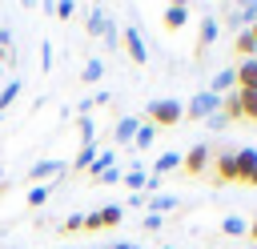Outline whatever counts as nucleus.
Here are the masks:
<instances>
[{"label":"nucleus","mask_w":257,"mask_h":249,"mask_svg":"<svg viewBox=\"0 0 257 249\" xmlns=\"http://www.w3.org/2000/svg\"><path fill=\"white\" fill-rule=\"evenodd\" d=\"M96 153H100L96 145H80V153H76V161H72V169H76V173H88V165L96 161Z\"/></svg>","instance_id":"obj_23"},{"label":"nucleus","mask_w":257,"mask_h":249,"mask_svg":"<svg viewBox=\"0 0 257 249\" xmlns=\"http://www.w3.org/2000/svg\"><path fill=\"white\" fill-rule=\"evenodd\" d=\"M205 125H209V133H225V129H229V116H225V112H213Z\"/></svg>","instance_id":"obj_31"},{"label":"nucleus","mask_w":257,"mask_h":249,"mask_svg":"<svg viewBox=\"0 0 257 249\" xmlns=\"http://www.w3.org/2000/svg\"><path fill=\"white\" fill-rule=\"evenodd\" d=\"M161 20H165V28H169V32H181V28L189 24V4H169Z\"/></svg>","instance_id":"obj_12"},{"label":"nucleus","mask_w":257,"mask_h":249,"mask_svg":"<svg viewBox=\"0 0 257 249\" xmlns=\"http://www.w3.org/2000/svg\"><path fill=\"white\" fill-rule=\"evenodd\" d=\"M120 221H124V209H120V205H104V209H96V213H88V217H84V233L112 229V225H120Z\"/></svg>","instance_id":"obj_3"},{"label":"nucleus","mask_w":257,"mask_h":249,"mask_svg":"<svg viewBox=\"0 0 257 249\" xmlns=\"http://www.w3.org/2000/svg\"><path fill=\"white\" fill-rule=\"evenodd\" d=\"M213 177H217V185L237 181V149H225V153L213 157Z\"/></svg>","instance_id":"obj_6"},{"label":"nucleus","mask_w":257,"mask_h":249,"mask_svg":"<svg viewBox=\"0 0 257 249\" xmlns=\"http://www.w3.org/2000/svg\"><path fill=\"white\" fill-rule=\"evenodd\" d=\"M181 116H185V104L173 100V96H161V100H149V104H145V116H141V120H149V125H157V129H169V125H177Z\"/></svg>","instance_id":"obj_1"},{"label":"nucleus","mask_w":257,"mask_h":249,"mask_svg":"<svg viewBox=\"0 0 257 249\" xmlns=\"http://www.w3.org/2000/svg\"><path fill=\"white\" fill-rule=\"evenodd\" d=\"M245 185H257V169H253V173H249V177H245Z\"/></svg>","instance_id":"obj_39"},{"label":"nucleus","mask_w":257,"mask_h":249,"mask_svg":"<svg viewBox=\"0 0 257 249\" xmlns=\"http://www.w3.org/2000/svg\"><path fill=\"white\" fill-rule=\"evenodd\" d=\"M225 24H229L233 32H241V28H253V24H257V0L233 4V8H229V16H225Z\"/></svg>","instance_id":"obj_5"},{"label":"nucleus","mask_w":257,"mask_h":249,"mask_svg":"<svg viewBox=\"0 0 257 249\" xmlns=\"http://www.w3.org/2000/svg\"><path fill=\"white\" fill-rule=\"evenodd\" d=\"M16 96H20V80H8V84L0 88V112H4V108H8Z\"/></svg>","instance_id":"obj_28"},{"label":"nucleus","mask_w":257,"mask_h":249,"mask_svg":"<svg viewBox=\"0 0 257 249\" xmlns=\"http://www.w3.org/2000/svg\"><path fill=\"white\" fill-rule=\"evenodd\" d=\"M100 76H104V60H100V56H88L84 68H80V84H96Z\"/></svg>","instance_id":"obj_18"},{"label":"nucleus","mask_w":257,"mask_h":249,"mask_svg":"<svg viewBox=\"0 0 257 249\" xmlns=\"http://www.w3.org/2000/svg\"><path fill=\"white\" fill-rule=\"evenodd\" d=\"M120 44H124V52H128L133 64H145V60H149V44H145V36H141L137 24H128V28L120 32Z\"/></svg>","instance_id":"obj_4"},{"label":"nucleus","mask_w":257,"mask_h":249,"mask_svg":"<svg viewBox=\"0 0 257 249\" xmlns=\"http://www.w3.org/2000/svg\"><path fill=\"white\" fill-rule=\"evenodd\" d=\"M249 241H253V245H257V217H253V221H249Z\"/></svg>","instance_id":"obj_37"},{"label":"nucleus","mask_w":257,"mask_h":249,"mask_svg":"<svg viewBox=\"0 0 257 249\" xmlns=\"http://www.w3.org/2000/svg\"><path fill=\"white\" fill-rule=\"evenodd\" d=\"M169 169H181V153H177V149H169V153H161V157L153 161V177H165Z\"/></svg>","instance_id":"obj_19"},{"label":"nucleus","mask_w":257,"mask_h":249,"mask_svg":"<svg viewBox=\"0 0 257 249\" xmlns=\"http://www.w3.org/2000/svg\"><path fill=\"white\" fill-rule=\"evenodd\" d=\"M104 28H108V12L92 8V12H88V20H84V32H88V36H104Z\"/></svg>","instance_id":"obj_20"},{"label":"nucleus","mask_w":257,"mask_h":249,"mask_svg":"<svg viewBox=\"0 0 257 249\" xmlns=\"http://www.w3.org/2000/svg\"><path fill=\"white\" fill-rule=\"evenodd\" d=\"M137 129H141V116H120V120L112 125V141H116V145H133Z\"/></svg>","instance_id":"obj_10"},{"label":"nucleus","mask_w":257,"mask_h":249,"mask_svg":"<svg viewBox=\"0 0 257 249\" xmlns=\"http://www.w3.org/2000/svg\"><path fill=\"white\" fill-rule=\"evenodd\" d=\"M233 72H237V88L241 92H257V56L253 60H241Z\"/></svg>","instance_id":"obj_9"},{"label":"nucleus","mask_w":257,"mask_h":249,"mask_svg":"<svg viewBox=\"0 0 257 249\" xmlns=\"http://www.w3.org/2000/svg\"><path fill=\"white\" fill-rule=\"evenodd\" d=\"M153 141H157V125L141 120V129H137V137H133V149H149Z\"/></svg>","instance_id":"obj_22"},{"label":"nucleus","mask_w":257,"mask_h":249,"mask_svg":"<svg viewBox=\"0 0 257 249\" xmlns=\"http://www.w3.org/2000/svg\"><path fill=\"white\" fill-rule=\"evenodd\" d=\"M233 48L241 52V60H253V56H257V36H253L249 28H241V32H237V40H233Z\"/></svg>","instance_id":"obj_17"},{"label":"nucleus","mask_w":257,"mask_h":249,"mask_svg":"<svg viewBox=\"0 0 257 249\" xmlns=\"http://www.w3.org/2000/svg\"><path fill=\"white\" fill-rule=\"evenodd\" d=\"M44 201H48V185H32L28 189V209H40Z\"/></svg>","instance_id":"obj_29"},{"label":"nucleus","mask_w":257,"mask_h":249,"mask_svg":"<svg viewBox=\"0 0 257 249\" xmlns=\"http://www.w3.org/2000/svg\"><path fill=\"white\" fill-rule=\"evenodd\" d=\"M133 249H141V245H133Z\"/></svg>","instance_id":"obj_43"},{"label":"nucleus","mask_w":257,"mask_h":249,"mask_svg":"<svg viewBox=\"0 0 257 249\" xmlns=\"http://www.w3.org/2000/svg\"><path fill=\"white\" fill-rule=\"evenodd\" d=\"M112 165H116V153H112V149H100V153H96V161L88 165V177H92V181H100V173H108Z\"/></svg>","instance_id":"obj_16"},{"label":"nucleus","mask_w":257,"mask_h":249,"mask_svg":"<svg viewBox=\"0 0 257 249\" xmlns=\"http://www.w3.org/2000/svg\"><path fill=\"white\" fill-rule=\"evenodd\" d=\"M40 68H44V72L52 68V48H48V44H40Z\"/></svg>","instance_id":"obj_36"},{"label":"nucleus","mask_w":257,"mask_h":249,"mask_svg":"<svg viewBox=\"0 0 257 249\" xmlns=\"http://www.w3.org/2000/svg\"><path fill=\"white\" fill-rule=\"evenodd\" d=\"M165 249H181V245H165Z\"/></svg>","instance_id":"obj_41"},{"label":"nucleus","mask_w":257,"mask_h":249,"mask_svg":"<svg viewBox=\"0 0 257 249\" xmlns=\"http://www.w3.org/2000/svg\"><path fill=\"white\" fill-rule=\"evenodd\" d=\"M181 169H185L189 177H201V173L209 169V145H193V149L181 157Z\"/></svg>","instance_id":"obj_7"},{"label":"nucleus","mask_w":257,"mask_h":249,"mask_svg":"<svg viewBox=\"0 0 257 249\" xmlns=\"http://www.w3.org/2000/svg\"><path fill=\"white\" fill-rule=\"evenodd\" d=\"M221 233H225V237H249V221H245L241 213H225Z\"/></svg>","instance_id":"obj_14"},{"label":"nucleus","mask_w":257,"mask_h":249,"mask_svg":"<svg viewBox=\"0 0 257 249\" xmlns=\"http://www.w3.org/2000/svg\"><path fill=\"white\" fill-rule=\"evenodd\" d=\"M52 16H60V20L76 16V4H72V0H56V4H52Z\"/></svg>","instance_id":"obj_30"},{"label":"nucleus","mask_w":257,"mask_h":249,"mask_svg":"<svg viewBox=\"0 0 257 249\" xmlns=\"http://www.w3.org/2000/svg\"><path fill=\"white\" fill-rule=\"evenodd\" d=\"M253 169H257V149H249V145L237 149V181H241V185H245V177H249Z\"/></svg>","instance_id":"obj_15"},{"label":"nucleus","mask_w":257,"mask_h":249,"mask_svg":"<svg viewBox=\"0 0 257 249\" xmlns=\"http://www.w3.org/2000/svg\"><path fill=\"white\" fill-rule=\"evenodd\" d=\"M0 193H4V185H0Z\"/></svg>","instance_id":"obj_45"},{"label":"nucleus","mask_w":257,"mask_h":249,"mask_svg":"<svg viewBox=\"0 0 257 249\" xmlns=\"http://www.w3.org/2000/svg\"><path fill=\"white\" fill-rule=\"evenodd\" d=\"M165 209H177V197L173 193H153L145 201V213H165Z\"/></svg>","instance_id":"obj_21"},{"label":"nucleus","mask_w":257,"mask_h":249,"mask_svg":"<svg viewBox=\"0 0 257 249\" xmlns=\"http://www.w3.org/2000/svg\"><path fill=\"white\" fill-rule=\"evenodd\" d=\"M161 225H165V217H161V213H145V233H157Z\"/></svg>","instance_id":"obj_34"},{"label":"nucleus","mask_w":257,"mask_h":249,"mask_svg":"<svg viewBox=\"0 0 257 249\" xmlns=\"http://www.w3.org/2000/svg\"><path fill=\"white\" fill-rule=\"evenodd\" d=\"M120 177H124V173H120V169H116V165H112V169H108V173H100V181H96V185H116V181H120Z\"/></svg>","instance_id":"obj_35"},{"label":"nucleus","mask_w":257,"mask_h":249,"mask_svg":"<svg viewBox=\"0 0 257 249\" xmlns=\"http://www.w3.org/2000/svg\"><path fill=\"white\" fill-rule=\"evenodd\" d=\"M0 60L4 64H16V44H12V32L0 24Z\"/></svg>","instance_id":"obj_24"},{"label":"nucleus","mask_w":257,"mask_h":249,"mask_svg":"<svg viewBox=\"0 0 257 249\" xmlns=\"http://www.w3.org/2000/svg\"><path fill=\"white\" fill-rule=\"evenodd\" d=\"M145 181H149V177H145V169H128V173L120 177V185H128L133 193H141V189H145Z\"/></svg>","instance_id":"obj_26"},{"label":"nucleus","mask_w":257,"mask_h":249,"mask_svg":"<svg viewBox=\"0 0 257 249\" xmlns=\"http://www.w3.org/2000/svg\"><path fill=\"white\" fill-rule=\"evenodd\" d=\"M76 129H80V145H96V125H92V116H80Z\"/></svg>","instance_id":"obj_25"},{"label":"nucleus","mask_w":257,"mask_h":249,"mask_svg":"<svg viewBox=\"0 0 257 249\" xmlns=\"http://www.w3.org/2000/svg\"><path fill=\"white\" fill-rule=\"evenodd\" d=\"M100 249H108V245H100Z\"/></svg>","instance_id":"obj_44"},{"label":"nucleus","mask_w":257,"mask_h":249,"mask_svg":"<svg viewBox=\"0 0 257 249\" xmlns=\"http://www.w3.org/2000/svg\"><path fill=\"white\" fill-rule=\"evenodd\" d=\"M249 32H253V36H257V24H253V28H249Z\"/></svg>","instance_id":"obj_42"},{"label":"nucleus","mask_w":257,"mask_h":249,"mask_svg":"<svg viewBox=\"0 0 257 249\" xmlns=\"http://www.w3.org/2000/svg\"><path fill=\"white\" fill-rule=\"evenodd\" d=\"M241 92V88H237ZM241 116L245 120H257V92H241Z\"/></svg>","instance_id":"obj_27"},{"label":"nucleus","mask_w":257,"mask_h":249,"mask_svg":"<svg viewBox=\"0 0 257 249\" xmlns=\"http://www.w3.org/2000/svg\"><path fill=\"white\" fill-rule=\"evenodd\" d=\"M108 249H133V241H116V245H108Z\"/></svg>","instance_id":"obj_38"},{"label":"nucleus","mask_w":257,"mask_h":249,"mask_svg":"<svg viewBox=\"0 0 257 249\" xmlns=\"http://www.w3.org/2000/svg\"><path fill=\"white\" fill-rule=\"evenodd\" d=\"M221 36V20L217 16H205L201 20V28H197V56L205 52V48H213V40Z\"/></svg>","instance_id":"obj_8"},{"label":"nucleus","mask_w":257,"mask_h":249,"mask_svg":"<svg viewBox=\"0 0 257 249\" xmlns=\"http://www.w3.org/2000/svg\"><path fill=\"white\" fill-rule=\"evenodd\" d=\"M44 177H64V161H36L32 169H28V181H40L44 185Z\"/></svg>","instance_id":"obj_11"},{"label":"nucleus","mask_w":257,"mask_h":249,"mask_svg":"<svg viewBox=\"0 0 257 249\" xmlns=\"http://www.w3.org/2000/svg\"><path fill=\"white\" fill-rule=\"evenodd\" d=\"M0 185H4V169H0Z\"/></svg>","instance_id":"obj_40"},{"label":"nucleus","mask_w":257,"mask_h":249,"mask_svg":"<svg viewBox=\"0 0 257 249\" xmlns=\"http://www.w3.org/2000/svg\"><path fill=\"white\" fill-rule=\"evenodd\" d=\"M104 40H108V48H116V44H120V28H116V20H108V28H104Z\"/></svg>","instance_id":"obj_33"},{"label":"nucleus","mask_w":257,"mask_h":249,"mask_svg":"<svg viewBox=\"0 0 257 249\" xmlns=\"http://www.w3.org/2000/svg\"><path fill=\"white\" fill-rule=\"evenodd\" d=\"M233 88H237V72H233V68H221V72L209 80V92H217V96H229Z\"/></svg>","instance_id":"obj_13"},{"label":"nucleus","mask_w":257,"mask_h":249,"mask_svg":"<svg viewBox=\"0 0 257 249\" xmlns=\"http://www.w3.org/2000/svg\"><path fill=\"white\" fill-rule=\"evenodd\" d=\"M84 229V213H72V217H64V233H80Z\"/></svg>","instance_id":"obj_32"},{"label":"nucleus","mask_w":257,"mask_h":249,"mask_svg":"<svg viewBox=\"0 0 257 249\" xmlns=\"http://www.w3.org/2000/svg\"><path fill=\"white\" fill-rule=\"evenodd\" d=\"M213 112H221V96H217V92H209V88L193 92V100L185 104V116H189V120H209Z\"/></svg>","instance_id":"obj_2"}]
</instances>
